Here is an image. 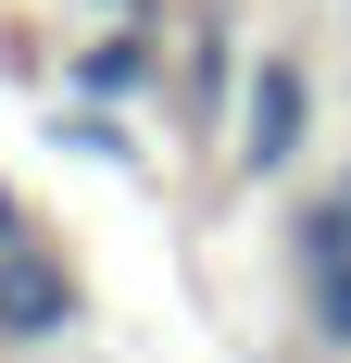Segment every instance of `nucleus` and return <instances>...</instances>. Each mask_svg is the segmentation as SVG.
Returning a JSON list of instances; mask_svg holds the SVG:
<instances>
[{"label": "nucleus", "mask_w": 351, "mask_h": 363, "mask_svg": "<svg viewBox=\"0 0 351 363\" xmlns=\"http://www.w3.org/2000/svg\"><path fill=\"white\" fill-rule=\"evenodd\" d=\"M75 326V263L38 238V225H13L0 238V338L13 351H38V338H63Z\"/></svg>", "instance_id": "f257e3e1"}, {"label": "nucleus", "mask_w": 351, "mask_h": 363, "mask_svg": "<svg viewBox=\"0 0 351 363\" xmlns=\"http://www.w3.org/2000/svg\"><path fill=\"white\" fill-rule=\"evenodd\" d=\"M301 125H314V75L288 50H264L251 88H239V176H288L301 163Z\"/></svg>", "instance_id": "f03ea898"}, {"label": "nucleus", "mask_w": 351, "mask_h": 363, "mask_svg": "<svg viewBox=\"0 0 351 363\" xmlns=\"http://www.w3.org/2000/svg\"><path fill=\"white\" fill-rule=\"evenodd\" d=\"M151 75H163V26H151V13H126V26H101L75 50V88H88V101H139Z\"/></svg>", "instance_id": "7ed1b4c3"}, {"label": "nucleus", "mask_w": 351, "mask_h": 363, "mask_svg": "<svg viewBox=\"0 0 351 363\" xmlns=\"http://www.w3.org/2000/svg\"><path fill=\"white\" fill-rule=\"evenodd\" d=\"M50 138L88 150V163H126V176H139V138H126V125H113V101H88V88H75V113H50Z\"/></svg>", "instance_id": "20e7f679"}, {"label": "nucleus", "mask_w": 351, "mask_h": 363, "mask_svg": "<svg viewBox=\"0 0 351 363\" xmlns=\"http://www.w3.org/2000/svg\"><path fill=\"white\" fill-rule=\"evenodd\" d=\"M288 251H301V276H326V263H351V201H339V188L288 213Z\"/></svg>", "instance_id": "39448f33"}, {"label": "nucleus", "mask_w": 351, "mask_h": 363, "mask_svg": "<svg viewBox=\"0 0 351 363\" xmlns=\"http://www.w3.org/2000/svg\"><path fill=\"white\" fill-rule=\"evenodd\" d=\"M314 338H326V351H351V263H326V276H314Z\"/></svg>", "instance_id": "423d86ee"}, {"label": "nucleus", "mask_w": 351, "mask_h": 363, "mask_svg": "<svg viewBox=\"0 0 351 363\" xmlns=\"http://www.w3.org/2000/svg\"><path fill=\"white\" fill-rule=\"evenodd\" d=\"M101 13H139V0H101Z\"/></svg>", "instance_id": "0eeeda50"}, {"label": "nucleus", "mask_w": 351, "mask_h": 363, "mask_svg": "<svg viewBox=\"0 0 351 363\" xmlns=\"http://www.w3.org/2000/svg\"><path fill=\"white\" fill-rule=\"evenodd\" d=\"M339 201H351V163H339Z\"/></svg>", "instance_id": "6e6552de"}]
</instances>
